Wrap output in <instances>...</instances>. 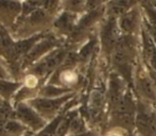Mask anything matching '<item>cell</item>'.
Wrapping results in <instances>:
<instances>
[{
  "mask_svg": "<svg viewBox=\"0 0 156 136\" xmlns=\"http://www.w3.org/2000/svg\"><path fill=\"white\" fill-rule=\"evenodd\" d=\"M133 91L138 99L156 109V85L141 58L134 70Z\"/></svg>",
  "mask_w": 156,
  "mask_h": 136,
  "instance_id": "obj_1",
  "label": "cell"
},
{
  "mask_svg": "<svg viewBox=\"0 0 156 136\" xmlns=\"http://www.w3.org/2000/svg\"><path fill=\"white\" fill-rule=\"evenodd\" d=\"M120 35H121V32H120L117 18L105 16L104 19L99 23V43L101 45L103 53L109 59H111V55L115 49Z\"/></svg>",
  "mask_w": 156,
  "mask_h": 136,
  "instance_id": "obj_2",
  "label": "cell"
},
{
  "mask_svg": "<svg viewBox=\"0 0 156 136\" xmlns=\"http://www.w3.org/2000/svg\"><path fill=\"white\" fill-rule=\"evenodd\" d=\"M153 106L137 98L135 132L138 136H156V112Z\"/></svg>",
  "mask_w": 156,
  "mask_h": 136,
  "instance_id": "obj_3",
  "label": "cell"
},
{
  "mask_svg": "<svg viewBox=\"0 0 156 136\" xmlns=\"http://www.w3.org/2000/svg\"><path fill=\"white\" fill-rule=\"evenodd\" d=\"M144 23V14L141 6L136 5L127 13L118 18V25L121 34L140 35Z\"/></svg>",
  "mask_w": 156,
  "mask_h": 136,
  "instance_id": "obj_4",
  "label": "cell"
},
{
  "mask_svg": "<svg viewBox=\"0 0 156 136\" xmlns=\"http://www.w3.org/2000/svg\"><path fill=\"white\" fill-rule=\"evenodd\" d=\"M73 97V93L66 94L61 97L54 98H36L30 101V104L33 109H35L39 114L45 115L47 117L53 116L56 114V112L60 111L61 107H63L66 103H68Z\"/></svg>",
  "mask_w": 156,
  "mask_h": 136,
  "instance_id": "obj_5",
  "label": "cell"
},
{
  "mask_svg": "<svg viewBox=\"0 0 156 136\" xmlns=\"http://www.w3.org/2000/svg\"><path fill=\"white\" fill-rule=\"evenodd\" d=\"M140 58L150 70L156 72V43L152 35L144 27L140 32Z\"/></svg>",
  "mask_w": 156,
  "mask_h": 136,
  "instance_id": "obj_6",
  "label": "cell"
},
{
  "mask_svg": "<svg viewBox=\"0 0 156 136\" xmlns=\"http://www.w3.org/2000/svg\"><path fill=\"white\" fill-rule=\"evenodd\" d=\"M68 51L66 48H58L55 50H52L48 56H46L43 61L37 63L36 65L33 66L32 72L34 74L38 76H44L49 72L53 71L55 68L63 64Z\"/></svg>",
  "mask_w": 156,
  "mask_h": 136,
  "instance_id": "obj_7",
  "label": "cell"
},
{
  "mask_svg": "<svg viewBox=\"0 0 156 136\" xmlns=\"http://www.w3.org/2000/svg\"><path fill=\"white\" fill-rule=\"evenodd\" d=\"M58 45V41L55 39V37L53 36H45L44 38H41L38 43H36V45L30 50L27 53V55L23 56V67H27L29 65H32V63H34V61L38 60L41 56H43L45 53L49 51H52L54 48Z\"/></svg>",
  "mask_w": 156,
  "mask_h": 136,
  "instance_id": "obj_8",
  "label": "cell"
},
{
  "mask_svg": "<svg viewBox=\"0 0 156 136\" xmlns=\"http://www.w3.org/2000/svg\"><path fill=\"white\" fill-rule=\"evenodd\" d=\"M15 117L34 131L41 130L45 126V121L43 118L33 109V107L25 103L17 104L16 109H15Z\"/></svg>",
  "mask_w": 156,
  "mask_h": 136,
  "instance_id": "obj_9",
  "label": "cell"
},
{
  "mask_svg": "<svg viewBox=\"0 0 156 136\" xmlns=\"http://www.w3.org/2000/svg\"><path fill=\"white\" fill-rule=\"evenodd\" d=\"M142 0H109L105 4V16L119 18L129 10L139 5Z\"/></svg>",
  "mask_w": 156,
  "mask_h": 136,
  "instance_id": "obj_10",
  "label": "cell"
},
{
  "mask_svg": "<svg viewBox=\"0 0 156 136\" xmlns=\"http://www.w3.org/2000/svg\"><path fill=\"white\" fill-rule=\"evenodd\" d=\"M79 18H80V15L63 10L54 19L53 26L61 34L70 35L73 32Z\"/></svg>",
  "mask_w": 156,
  "mask_h": 136,
  "instance_id": "obj_11",
  "label": "cell"
},
{
  "mask_svg": "<svg viewBox=\"0 0 156 136\" xmlns=\"http://www.w3.org/2000/svg\"><path fill=\"white\" fill-rule=\"evenodd\" d=\"M45 35L43 33H39L36 35H33L31 37H28L23 41H19L17 43H15L14 47V60L16 61L20 58H23L25 55H27V53L36 45V43H38L41 38H44Z\"/></svg>",
  "mask_w": 156,
  "mask_h": 136,
  "instance_id": "obj_12",
  "label": "cell"
},
{
  "mask_svg": "<svg viewBox=\"0 0 156 136\" xmlns=\"http://www.w3.org/2000/svg\"><path fill=\"white\" fill-rule=\"evenodd\" d=\"M25 127L13 119H0V136H21Z\"/></svg>",
  "mask_w": 156,
  "mask_h": 136,
  "instance_id": "obj_13",
  "label": "cell"
},
{
  "mask_svg": "<svg viewBox=\"0 0 156 136\" xmlns=\"http://www.w3.org/2000/svg\"><path fill=\"white\" fill-rule=\"evenodd\" d=\"M0 41H1L2 46V54H4L5 58L9 59L10 61H13L14 60L15 43L11 38L8 30L2 25H0Z\"/></svg>",
  "mask_w": 156,
  "mask_h": 136,
  "instance_id": "obj_14",
  "label": "cell"
},
{
  "mask_svg": "<svg viewBox=\"0 0 156 136\" xmlns=\"http://www.w3.org/2000/svg\"><path fill=\"white\" fill-rule=\"evenodd\" d=\"M0 13L4 16L16 17L21 13V3L18 0H0Z\"/></svg>",
  "mask_w": 156,
  "mask_h": 136,
  "instance_id": "obj_15",
  "label": "cell"
},
{
  "mask_svg": "<svg viewBox=\"0 0 156 136\" xmlns=\"http://www.w3.org/2000/svg\"><path fill=\"white\" fill-rule=\"evenodd\" d=\"M144 18L149 25L156 28V6L153 5L150 0H142L140 2Z\"/></svg>",
  "mask_w": 156,
  "mask_h": 136,
  "instance_id": "obj_16",
  "label": "cell"
},
{
  "mask_svg": "<svg viewBox=\"0 0 156 136\" xmlns=\"http://www.w3.org/2000/svg\"><path fill=\"white\" fill-rule=\"evenodd\" d=\"M21 86L20 83H15L5 79H0V96L4 99L11 98Z\"/></svg>",
  "mask_w": 156,
  "mask_h": 136,
  "instance_id": "obj_17",
  "label": "cell"
},
{
  "mask_svg": "<svg viewBox=\"0 0 156 136\" xmlns=\"http://www.w3.org/2000/svg\"><path fill=\"white\" fill-rule=\"evenodd\" d=\"M72 93V89L70 87H60V86H53V85H47L41 91V94L47 98H54V97H61L66 94Z\"/></svg>",
  "mask_w": 156,
  "mask_h": 136,
  "instance_id": "obj_18",
  "label": "cell"
},
{
  "mask_svg": "<svg viewBox=\"0 0 156 136\" xmlns=\"http://www.w3.org/2000/svg\"><path fill=\"white\" fill-rule=\"evenodd\" d=\"M97 39H98L97 37L89 38V41H87L86 43H85V45L80 49V51L78 52L79 61H80V62H86L91 56V54H93L94 51L97 43H98Z\"/></svg>",
  "mask_w": 156,
  "mask_h": 136,
  "instance_id": "obj_19",
  "label": "cell"
},
{
  "mask_svg": "<svg viewBox=\"0 0 156 136\" xmlns=\"http://www.w3.org/2000/svg\"><path fill=\"white\" fill-rule=\"evenodd\" d=\"M87 131L86 122H85L84 118L82 116H80L79 114H76L73 118H72L71 122H70L69 127V134L70 135H78L81 133H84Z\"/></svg>",
  "mask_w": 156,
  "mask_h": 136,
  "instance_id": "obj_20",
  "label": "cell"
},
{
  "mask_svg": "<svg viewBox=\"0 0 156 136\" xmlns=\"http://www.w3.org/2000/svg\"><path fill=\"white\" fill-rule=\"evenodd\" d=\"M43 0H25L21 3V16H29L31 13L41 8Z\"/></svg>",
  "mask_w": 156,
  "mask_h": 136,
  "instance_id": "obj_21",
  "label": "cell"
},
{
  "mask_svg": "<svg viewBox=\"0 0 156 136\" xmlns=\"http://www.w3.org/2000/svg\"><path fill=\"white\" fill-rule=\"evenodd\" d=\"M63 0H43L41 8L49 15H54L58 13V9L62 5Z\"/></svg>",
  "mask_w": 156,
  "mask_h": 136,
  "instance_id": "obj_22",
  "label": "cell"
},
{
  "mask_svg": "<svg viewBox=\"0 0 156 136\" xmlns=\"http://www.w3.org/2000/svg\"><path fill=\"white\" fill-rule=\"evenodd\" d=\"M15 117V112H13L11 105L5 100L0 101V119H11Z\"/></svg>",
  "mask_w": 156,
  "mask_h": 136,
  "instance_id": "obj_23",
  "label": "cell"
},
{
  "mask_svg": "<svg viewBox=\"0 0 156 136\" xmlns=\"http://www.w3.org/2000/svg\"><path fill=\"white\" fill-rule=\"evenodd\" d=\"M109 0H87L86 4V12L87 11L96 10L101 6H104Z\"/></svg>",
  "mask_w": 156,
  "mask_h": 136,
  "instance_id": "obj_24",
  "label": "cell"
},
{
  "mask_svg": "<svg viewBox=\"0 0 156 136\" xmlns=\"http://www.w3.org/2000/svg\"><path fill=\"white\" fill-rule=\"evenodd\" d=\"M125 132H126V131L122 130V129L112 128L111 130H108L105 133L104 136H125Z\"/></svg>",
  "mask_w": 156,
  "mask_h": 136,
  "instance_id": "obj_25",
  "label": "cell"
},
{
  "mask_svg": "<svg viewBox=\"0 0 156 136\" xmlns=\"http://www.w3.org/2000/svg\"><path fill=\"white\" fill-rule=\"evenodd\" d=\"M70 136H99L98 132L96 131H91V130H87L86 132L84 133H81V134H78V135H70Z\"/></svg>",
  "mask_w": 156,
  "mask_h": 136,
  "instance_id": "obj_26",
  "label": "cell"
},
{
  "mask_svg": "<svg viewBox=\"0 0 156 136\" xmlns=\"http://www.w3.org/2000/svg\"><path fill=\"white\" fill-rule=\"evenodd\" d=\"M6 77H8V73L4 70V68L0 65V79H6Z\"/></svg>",
  "mask_w": 156,
  "mask_h": 136,
  "instance_id": "obj_27",
  "label": "cell"
},
{
  "mask_svg": "<svg viewBox=\"0 0 156 136\" xmlns=\"http://www.w3.org/2000/svg\"><path fill=\"white\" fill-rule=\"evenodd\" d=\"M150 2H151V3H152L154 6H156V0H150Z\"/></svg>",
  "mask_w": 156,
  "mask_h": 136,
  "instance_id": "obj_28",
  "label": "cell"
},
{
  "mask_svg": "<svg viewBox=\"0 0 156 136\" xmlns=\"http://www.w3.org/2000/svg\"><path fill=\"white\" fill-rule=\"evenodd\" d=\"M0 54H2V46H1V41H0Z\"/></svg>",
  "mask_w": 156,
  "mask_h": 136,
  "instance_id": "obj_29",
  "label": "cell"
}]
</instances>
